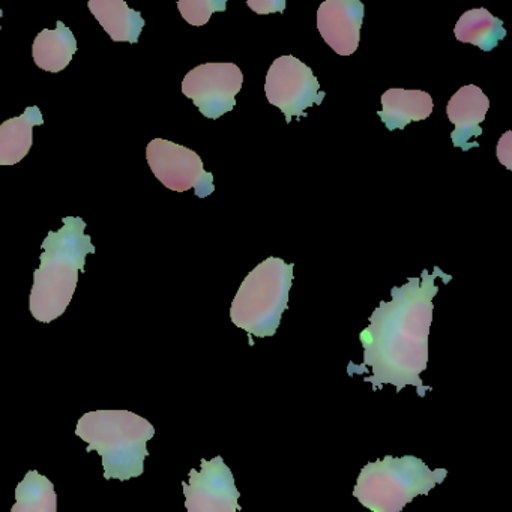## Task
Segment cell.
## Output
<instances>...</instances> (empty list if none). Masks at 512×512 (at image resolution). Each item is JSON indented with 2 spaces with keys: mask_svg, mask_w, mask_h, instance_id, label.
Wrapping results in <instances>:
<instances>
[{
  "mask_svg": "<svg viewBox=\"0 0 512 512\" xmlns=\"http://www.w3.org/2000/svg\"><path fill=\"white\" fill-rule=\"evenodd\" d=\"M11 512H58L55 485L37 470H29L17 485Z\"/></svg>",
  "mask_w": 512,
  "mask_h": 512,
  "instance_id": "17",
  "label": "cell"
},
{
  "mask_svg": "<svg viewBox=\"0 0 512 512\" xmlns=\"http://www.w3.org/2000/svg\"><path fill=\"white\" fill-rule=\"evenodd\" d=\"M0 17H4V10L2 8H0ZM0 31H2V28H0Z\"/></svg>",
  "mask_w": 512,
  "mask_h": 512,
  "instance_id": "21",
  "label": "cell"
},
{
  "mask_svg": "<svg viewBox=\"0 0 512 512\" xmlns=\"http://www.w3.org/2000/svg\"><path fill=\"white\" fill-rule=\"evenodd\" d=\"M433 274L422 272V277L409 278L403 287L391 290L392 299L380 302L370 317V325L361 332L359 340L364 347V362L349 365L347 373L364 374L373 391L383 385L395 386L401 392L406 386H415L419 397H424L430 386L422 385L421 373L428 365V337L433 322V299L439 289Z\"/></svg>",
  "mask_w": 512,
  "mask_h": 512,
  "instance_id": "1",
  "label": "cell"
},
{
  "mask_svg": "<svg viewBox=\"0 0 512 512\" xmlns=\"http://www.w3.org/2000/svg\"><path fill=\"white\" fill-rule=\"evenodd\" d=\"M43 124L40 107L32 106L0 125V166L19 164L31 151L34 128Z\"/></svg>",
  "mask_w": 512,
  "mask_h": 512,
  "instance_id": "14",
  "label": "cell"
},
{
  "mask_svg": "<svg viewBox=\"0 0 512 512\" xmlns=\"http://www.w3.org/2000/svg\"><path fill=\"white\" fill-rule=\"evenodd\" d=\"M187 512H238L239 493L235 476L223 457L200 461V470L191 469L188 482H182Z\"/></svg>",
  "mask_w": 512,
  "mask_h": 512,
  "instance_id": "9",
  "label": "cell"
},
{
  "mask_svg": "<svg viewBox=\"0 0 512 512\" xmlns=\"http://www.w3.org/2000/svg\"><path fill=\"white\" fill-rule=\"evenodd\" d=\"M488 109L490 100L478 86H463L452 95L446 106V113L449 122L455 127L451 134L455 148H461L463 151L478 148L475 139L482 134L481 124L485 121Z\"/></svg>",
  "mask_w": 512,
  "mask_h": 512,
  "instance_id": "11",
  "label": "cell"
},
{
  "mask_svg": "<svg viewBox=\"0 0 512 512\" xmlns=\"http://www.w3.org/2000/svg\"><path fill=\"white\" fill-rule=\"evenodd\" d=\"M76 434L88 443L86 452L97 451L103 458L104 478L128 481L145 472L155 428L130 410H97L79 419Z\"/></svg>",
  "mask_w": 512,
  "mask_h": 512,
  "instance_id": "3",
  "label": "cell"
},
{
  "mask_svg": "<svg viewBox=\"0 0 512 512\" xmlns=\"http://www.w3.org/2000/svg\"><path fill=\"white\" fill-rule=\"evenodd\" d=\"M247 5L248 8H251L259 16L283 13L286 10V2L284 0H247Z\"/></svg>",
  "mask_w": 512,
  "mask_h": 512,
  "instance_id": "19",
  "label": "cell"
},
{
  "mask_svg": "<svg viewBox=\"0 0 512 512\" xmlns=\"http://www.w3.org/2000/svg\"><path fill=\"white\" fill-rule=\"evenodd\" d=\"M364 4L359 0H326L317 10V29L337 55L350 56L361 41Z\"/></svg>",
  "mask_w": 512,
  "mask_h": 512,
  "instance_id": "10",
  "label": "cell"
},
{
  "mask_svg": "<svg viewBox=\"0 0 512 512\" xmlns=\"http://www.w3.org/2000/svg\"><path fill=\"white\" fill-rule=\"evenodd\" d=\"M146 160L155 178L176 193L194 190L200 199L215 191L214 176L203 167L197 152L170 142L154 139L146 148Z\"/></svg>",
  "mask_w": 512,
  "mask_h": 512,
  "instance_id": "7",
  "label": "cell"
},
{
  "mask_svg": "<svg viewBox=\"0 0 512 512\" xmlns=\"http://www.w3.org/2000/svg\"><path fill=\"white\" fill-rule=\"evenodd\" d=\"M226 0H179L178 10L188 25L205 26L212 14L226 11Z\"/></svg>",
  "mask_w": 512,
  "mask_h": 512,
  "instance_id": "18",
  "label": "cell"
},
{
  "mask_svg": "<svg viewBox=\"0 0 512 512\" xmlns=\"http://www.w3.org/2000/svg\"><path fill=\"white\" fill-rule=\"evenodd\" d=\"M430 94L409 89H389L382 95V110L377 112L389 131L403 130L410 122L427 119L433 113Z\"/></svg>",
  "mask_w": 512,
  "mask_h": 512,
  "instance_id": "12",
  "label": "cell"
},
{
  "mask_svg": "<svg viewBox=\"0 0 512 512\" xmlns=\"http://www.w3.org/2000/svg\"><path fill=\"white\" fill-rule=\"evenodd\" d=\"M454 34L460 43L472 44L484 52L496 49L497 44L506 37L502 20L488 13L485 8L464 13L455 25Z\"/></svg>",
  "mask_w": 512,
  "mask_h": 512,
  "instance_id": "16",
  "label": "cell"
},
{
  "mask_svg": "<svg viewBox=\"0 0 512 512\" xmlns=\"http://www.w3.org/2000/svg\"><path fill=\"white\" fill-rule=\"evenodd\" d=\"M497 160L505 166L506 170H512V131H506L497 143Z\"/></svg>",
  "mask_w": 512,
  "mask_h": 512,
  "instance_id": "20",
  "label": "cell"
},
{
  "mask_svg": "<svg viewBox=\"0 0 512 512\" xmlns=\"http://www.w3.org/2000/svg\"><path fill=\"white\" fill-rule=\"evenodd\" d=\"M244 74L235 64H203L191 70L182 82V94L193 101L205 118L220 119L236 106Z\"/></svg>",
  "mask_w": 512,
  "mask_h": 512,
  "instance_id": "8",
  "label": "cell"
},
{
  "mask_svg": "<svg viewBox=\"0 0 512 512\" xmlns=\"http://www.w3.org/2000/svg\"><path fill=\"white\" fill-rule=\"evenodd\" d=\"M293 263L269 257L245 277L230 308L233 325L253 337H272L289 305Z\"/></svg>",
  "mask_w": 512,
  "mask_h": 512,
  "instance_id": "5",
  "label": "cell"
},
{
  "mask_svg": "<svg viewBox=\"0 0 512 512\" xmlns=\"http://www.w3.org/2000/svg\"><path fill=\"white\" fill-rule=\"evenodd\" d=\"M86 227L83 218L65 217L64 226L44 239L29 298V308L38 322H53L67 311L79 274L86 271V257L97 251L85 233Z\"/></svg>",
  "mask_w": 512,
  "mask_h": 512,
  "instance_id": "2",
  "label": "cell"
},
{
  "mask_svg": "<svg viewBox=\"0 0 512 512\" xmlns=\"http://www.w3.org/2000/svg\"><path fill=\"white\" fill-rule=\"evenodd\" d=\"M89 10L115 43H139L145 28L140 11L131 10L124 0H89Z\"/></svg>",
  "mask_w": 512,
  "mask_h": 512,
  "instance_id": "13",
  "label": "cell"
},
{
  "mask_svg": "<svg viewBox=\"0 0 512 512\" xmlns=\"http://www.w3.org/2000/svg\"><path fill=\"white\" fill-rule=\"evenodd\" d=\"M446 476L448 470H431L415 455H386L362 467L353 496L368 511L401 512L416 497L427 496Z\"/></svg>",
  "mask_w": 512,
  "mask_h": 512,
  "instance_id": "4",
  "label": "cell"
},
{
  "mask_svg": "<svg viewBox=\"0 0 512 512\" xmlns=\"http://www.w3.org/2000/svg\"><path fill=\"white\" fill-rule=\"evenodd\" d=\"M56 25L55 31H41L32 46L35 65L52 74L64 71L77 53V40L71 29L61 20Z\"/></svg>",
  "mask_w": 512,
  "mask_h": 512,
  "instance_id": "15",
  "label": "cell"
},
{
  "mask_svg": "<svg viewBox=\"0 0 512 512\" xmlns=\"http://www.w3.org/2000/svg\"><path fill=\"white\" fill-rule=\"evenodd\" d=\"M313 70L295 56H281L266 74L265 94L272 106L286 116L287 124L305 116V110L314 104H322L325 92Z\"/></svg>",
  "mask_w": 512,
  "mask_h": 512,
  "instance_id": "6",
  "label": "cell"
}]
</instances>
